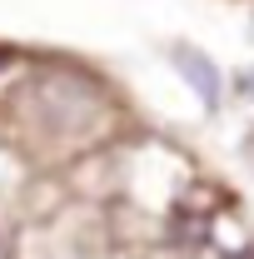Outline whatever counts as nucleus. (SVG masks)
Listing matches in <instances>:
<instances>
[{"label":"nucleus","mask_w":254,"mask_h":259,"mask_svg":"<svg viewBox=\"0 0 254 259\" xmlns=\"http://www.w3.org/2000/svg\"><path fill=\"white\" fill-rule=\"evenodd\" d=\"M10 135L25 150H45V155H70L105 140L110 130V100L95 80L70 75V70H50L25 80L10 95Z\"/></svg>","instance_id":"1"},{"label":"nucleus","mask_w":254,"mask_h":259,"mask_svg":"<svg viewBox=\"0 0 254 259\" xmlns=\"http://www.w3.org/2000/svg\"><path fill=\"white\" fill-rule=\"evenodd\" d=\"M175 65L185 70L190 90L204 100V105H220V75H215V60H209V55H199V50H190V45H180V50H175Z\"/></svg>","instance_id":"2"},{"label":"nucleus","mask_w":254,"mask_h":259,"mask_svg":"<svg viewBox=\"0 0 254 259\" xmlns=\"http://www.w3.org/2000/svg\"><path fill=\"white\" fill-rule=\"evenodd\" d=\"M239 259H254V254H239Z\"/></svg>","instance_id":"3"},{"label":"nucleus","mask_w":254,"mask_h":259,"mask_svg":"<svg viewBox=\"0 0 254 259\" xmlns=\"http://www.w3.org/2000/svg\"><path fill=\"white\" fill-rule=\"evenodd\" d=\"M0 65H5V55H0Z\"/></svg>","instance_id":"4"}]
</instances>
